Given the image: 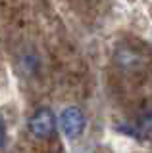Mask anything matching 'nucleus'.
<instances>
[{"mask_svg":"<svg viewBox=\"0 0 152 153\" xmlns=\"http://www.w3.org/2000/svg\"><path fill=\"white\" fill-rule=\"evenodd\" d=\"M2 136H4V124L0 123V142H2Z\"/></svg>","mask_w":152,"mask_h":153,"instance_id":"nucleus-4","label":"nucleus"},{"mask_svg":"<svg viewBox=\"0 0 152 153\" xmlns=\"http://www.w3.org/2000/svg\"><path fill=\"white\" fill-rule=\"evenodd\" d=\"M27 126H29V132L35 138H50L52 134H54L56 126H58V119L52 113V109L41 107L29 117Z\"/></svg>","mask_w":152,"mask_h":153,"instance_id":"nucleus-2","label":"nucleus"},{"mask_svg":"<svg viewBox=\"0 0 152 153\" xmlns=\"http://www.w3.org/2000/svg\"><path fill=\"white\" fill-rule=\"evenodd\" d=\"M85 124H87V119H85L83 111L73 105L65 107L58 117V126L68 140H77L85 132Z\"/></svg>","mask_w":152,"mask_h":153,"instance_id":"nucleus-1","label":"nucleus"},{"mask_svg":"<svg viewBox=\"0 0 152 153\" xmlns=\"http://www.w3.org/2000/svg\"><path fill=\"white\" fill-rule=\"evenodd\" d=\"M133 134L139 136V138H152V111L144 113L137 121L135 128H133Z\"/></svg>","mask_w":152,"mask_h":153,"instance_id":"nucleus-3","label":"nucleus"}]
</instances>
